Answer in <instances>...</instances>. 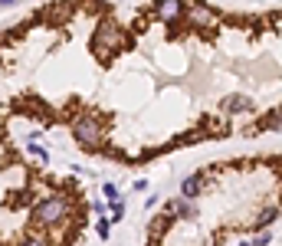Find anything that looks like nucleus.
Masks as SVG:
<instances>
[{
	"label": "nucleus",
	"mask_w": 282,
	"mask_h": 246,
	"mask_svg": "<svg viewBox=\"0 0 282 246\" xmlns=\"http://www.w3.org/2000/svg\"><path fill=\"white\" fill-rule=\"evenodd\" d=\"M276 220H279V210H276V207H266V210L256 217V227L263 230V227H269V223H276Z\"/></svg>",
	"instance_id": "obj_9"
},
{
	"label": "nucleus",
	"mask_w": 282,
	"mask_h": 246,
	"mask_svg": "<svg viewBox=\"0 0 282 246\" xmlns=\"http://www.w3.org/2000/svg\"><path fill=\"white\" fill-rule=\"evenodd\" d=\"M30 154H36L39 161H46V151H43V148H36V144H30Z\"/></svg>",
	"instance_id": "obj_15"
},
{
	"label": "nucleus",
	"mask_w": 282,
	"mask_h": 246,
	"mask_svg": "<svg viewBox=\"0 0 282 246\" xmlns=\"http://www.w3.org/2000/svg\"><path fill=\"white\" fill-rule=\"evenodd\" d=\"M200 191H204V171H194V174H187L184 181H180V194H184V200H197Z\"/></svg>",
	"instance_id": "obj_4"
},
{
	"label": "nucleus",
	"mask_w": 282,
	"mask_h": 246,
	"mask_svg": "<svg viewBox=\"0 0 282 246\" xmlns=\"http://www.w3.org/2000/svg\"><path fill=\"white\" fill-rule=\"evenodd\" d=\"M184 13V3H177V0H164V3H157V16L161 20H174V16Z\"/></svg>",
	"instance_id": "obj_7"
},
{
	"label": "nucleus",
	"mask_w": 282,
	"mask_h": 246,
	"mask_svg": "<svg viewBox=\"0 0 282 246\" xmlns=\"http://www.w3.org/2000/svg\"><path fill=\"white\" fill-rule=\"evenodd\" d=\"M102 194H105V200H109V204L122 200V194H118V187H115V184H102Z\"/></svg>",
	"instance_id": "obj_10"
},
{
	"label": "nucleus",
	"mask_w": 282,
	"mask_h": 246,
	"mask_svg": "<svg viewBox=\"0 0 282 246\" xmlns=\"http://www.w3.org/2000/svg\"><path fill=\"white\" fill-rule=\"evenodd\" d=\"M253 109V102H250V96H227L223 102H220V112H227V115H243V112H250Z\"/></svg>",
	"instance_id": "obj_5"
},
{
	"label": "nucleus",
	"mask_w": 282,
	"mask_h": 246,
	"mask_svg": "<svg viewBox=\"0 0 282 246\" xmlns=\"http://www.w3.org/2000/svg\"><path fill=\"white\" fill-rule=\"evenodd\" d=\"M122 217H125V204H122V200H115V204H112V223H118Z\"/></svg>",
	"instance_id": "obj_11"
},
{
	"label": "nucleus",
	"mask_w": 282,
	"mask_h": 246,
	"mask_svg": "<svg viewBox=\"0 0 282 246\" xmlns=\"http://www.w3.org/2000/svg\"><path fill=\"white\" fill-rule=\"evenodd\" d=\"M72 135H76L79 144H86V148H99L105 138V125L95 115H76L72 119Z\"/></svg>",
	"instance_id": "obj_3"
},
{
	"label": "nucleus",
	"mask_w": 282,
	"mask_h": 246,
	"mask_svg": "<svg viewBox=\"0 0 282 246\" xmlns=\"http://www.w3.org/2000/svg\"><path fill=\"white\" fill-rule=\"evenodd\" d=\"M128 46V36L122 33V26H115L112 20H102L99 23V30L92 33V40H89V49H92L99 59H109L112 53H118V49Z\"/></svg>",
	"instance_id": "obj_1"
},
{
	"label": "nucleus",
	"mask_w": 282,
	"mask_h": 246,
	"mask_svg": "<svg viewBox=\"0 0 282 246\" xmlns=\"http://www.w3.org/2000/svg\"><path fill=\"white\" fill-rule=\"evenodd\" d=\"M20 246H49L43 237H26V240H20Z\"/></svg>",
	"instance_id": "obj_13"
},
{
	"label": "nucleus",
	"mask_w": 282,
	"mask_h": 246,
	"mask_svg": "<svg viewBox=\"0 0 282 246\" xmlns=\"http://www.w3.org/2000/svg\"><path fill=\"white\" fill-rule=\"evenodd\" d=\"M269 243H273V233H266V230H263V233H259V237L250 243V246H269Z\"/></svg>",
	"instance_id": "obj_12"
},
{
	"label": "nucleus",
	"mask_w": 282,
	"mask_h": 246,
	"mask_svg": "<svg viewBox=\"0 0 282 246\" xmlns=\"http://www.w3.org/2000/svg\"><path fill=\"white\" fill-rule=\"evenodd\" d=\"M95 230H99V237H102V240H109V220H99Z\"/></svg>",
	"instance_id": "obj_14"
},
{
	"label": "nucleus",
	"mask_w": 282,
	"mask_h": 246,
	"mask_svg": "<svg viewBox=\"0 0 282 246\" xmlns=\"http://www.w3.org/2000/svg\"><path fill=\"white\" fill-rule=\"evenodd\" d=\"M187 16L194 20V23H213V20H217L210 7H190V13H187Z\"/></svg>",
	"instance_id": "obj_8"
},
{
	"label": "nucleus",
	"mask_w": 282,
	"mask_h": 246,
	"mask_svg": "<svg viewBox=\"0 0 282 246\" xmlns=\"http://www.w3.org/2000/svg\"><path fill=\"white\" fill-rule=\"evenodd\" d=\"M167 210H174V217H180V220H194L197 217V204L194 200H171V204H167Z\"/></svg>",
	"instance_id": "obj_6"
},
{
	"label": "nucleus",
	"mask_w": 282,
	"mask_h": 246,
	"mask_svg": "<svg viewBox=\"0 0 282 246\" xmlns=\"http://www.w3.org/2000/svg\"><path fill=\"white\" fill-rule=\"evenodd\" d=\"M66 217H69V200L66 197H46V200H39V204L33 207V220H36L39 227H56V223H63Z\"/></svg>",
	"instance_id": "obj_2"
}]
</instances>
